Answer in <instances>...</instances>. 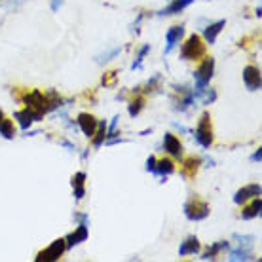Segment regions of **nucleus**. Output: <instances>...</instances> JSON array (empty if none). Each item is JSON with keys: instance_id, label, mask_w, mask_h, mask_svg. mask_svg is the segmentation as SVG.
I'll use <instances>...</instances> for the list:
<instances>
[{"instance_id": "5", "label": "nucleus", "mask_w": 262, "mask_h": 262, "mask_svg": "<svg viewBox=\"0 0 262 262\" xmlns=\"http://www.w3.org/2000/svg\"><path fill=\"white\" fill-rule=\"evenodd\" d=\"M65 249H67L65 239H63V237H59V239H55L50 247H46L44 251H40L38 255H36V262H55V260H59L61 256H63V253H65Z\"/></svg>"}, {"instance_id": "21", "label": "nucleus", "mask_w": 262, "mask_h": 262, "mask_svg": "<svg viewBox=\"0 0 262 262\" xmlns=\"http://www.w3.org/2000/svg\"><path fill=\"white\" fill-rule=\"evenodd\" d=\"M105 139H106V124L105 122H99L97 129H95V133H93V146L99 148L101 144L105 143Z\"/></svg>"}, {"instance_id": "2", "label": "nucleus", "mask_w": 262, "mask_h": 262, "mask_svg": "<svg viewBox=\"0 0 262 262\" xmlns=\"http://www.w3.org/2000/svg\"><path fill=\"white\" fill-rule=\"evenodd\" d=\"M205 55V44L200 34H190L188 40L183 44V50H181V57L184 61H196L200 57Z\"/></svg>"}, {"instance_id": "19", "label": "nucleus", "mask_w": 262, "mask_h": 262, "mask_svg": "<svg viewBox=\"0 0 262 262\" xmlns=\"http://www.w3.org/2000/svg\"><path fill=\"white\" fill-rule=\"evenodd\" d=\"M175 171V164L169 158H164V160H156V169H154V175H162V177H167Z\"/></svg>"}, {"instance_id": "6", "label": "nucleus", "mask_w": 262, "mask_h": 262, "mask_svg": "<svg viewBox=\"0 0 262 262\" xmlns=\"http://www.w3.org/2000/svg\"><path fill=\"white\" fill-rule=\"evenodd\" d=\"M23 103H25L29 108L40 112V114H46V95L40 92V90H33V92L25 93Z\"/></svg>"}, {"instance_id": "16", "label": "nucleus", "mask_w": 262, "mask_h": 262, "mask_svg": "<svg viewBox=\"0 0 262 262\" xmlns=\"http://www.w3.org/2000/svg\"><path fill=\"white\" fill-rule=\"evenodd\" d=\"M85 173H76L74 177H72V188H74V198L76 200H82L85 196Z\"/></svg>"}, {"instance_id": "29", "label": "nucleus", "mask_w": 262, "mask_h": 262, "mask_svg": "<svg viewBox=\"0 0 262 262\" xmlns=\"http://www.w3.org/2000/svg\"><path fill=\"white\" fill-rule=\"evenodd\" d=\"M61 4H63V0H52V10L53 12H57L61 8Z\"/></svg>"}, {"instance_id": "28", "label": "nucleus", "mask_w": 262, "mask_h": 262, "mask_svg": "<svg viewBox=\"0 0 262 262\" xmlns=\"http://www.w3.org/2000/svg\"><path fill=\"white\" fill-rule=\"evenodd\" d=\"M154 169H156V158L150 156L148 160H146V171H150V173H154Z\"/></svg>"}, {"instance_id": "1", "label": "nucleus", "mask_w": 262, "mask_h": 262, "mask_svg": "<svg viewBox=\"0 0 262 262\" xmlns=\"http://www.w3.org/2000/svg\"><path fill=\"white\" fill-rule=\"evenodd\" d=\"M183 211L186 219L194 221V223H200V221L209 216V205H207V202H203L202 198H190L183 205Z\"/></svg>"}, {"instance_id": "17", "label": "nucleus", "mask_w": 262, "mask_h": 262, "mask_svg": "<svg viewBox=\"0 0 262 262\" xmlns=\"http://www.w3.org/2000/svg\"><path fill=\"white\" fill-rule=\"evenodd\" d=\"M260 209H262V200L258 196L253 198V202H251L249 207H245V209L242 211V219H245V221L255 219V216L260 215Z\"/></svg>"}, {"instance_id": "14", "label": "nucleus", "mask_w": 262, "mask_h": 262, "mask_svg": "<svg viewBox=\"0 0 262 262\" xmlns=\"http://www.w3.org/2000/svg\"><path fill=\"white\" fill-rule=\"evenodd\" d=\"M198 251H200V242H198L196 236H190V237H186V239L181 243V247H179V255H181V256L196 255Z\"/></svg>"}, {"instance_id": "31", "label": "nucleus", "mask_w": 262, "mask_h": 262, "mask_svg": "<svg viewBox=\"0 0 262 262\" xmlns=\"http://www.w3.org/2000/svg\"><path fill=\"white\" fill-rule=\"evenodd\" d=\"M2 118H4V112L0 111V122H2Z\"/></svg>"}, {"instance_id": "4", "label": "nucleus", "mask_w": 262, "mask_h": 262, "mask_svg": "<svg viewBox=\"0 0 262 262\" xmlns=\"http://www.w3.org/2000/svg\"><path fill=\"white\" fill-rule=\"evenodd\" d=\"M194 137H196V143L202 144L203 148H209L211 144H213V127H211V120L207 112H205L202 116V120H200Z\"/></svg>"}, {"instance_id": "9", "label": "nucleus", "mask_w": 262, "mask_h": 262, "mask_svg": "<svg viewBox=\"0 0 262 262\" xmlns=\"http://www.w3.org/2000/svg\"><path fill=\"white\" fill-rule=\"evenodd\" d=\"M13 116H15V120L19 122L21 129H29V127L33 125V122H38V120H42V116H44V114H40V112H36V111H33V108H29V106H27L25 111L15 112Z\"/></svg>"}, {"instance_id": "26", "label": "nucleus", "mask_w": 262, "mask_h": 262, "mask_svg": "<svg viewBox=\"0 0 262 262\" xmlns=\"http://www.w3.org/2000/svg\"><path fill=\"white\" fill-rule=\"evenodd\" d=\"M148 52H150V46H148V44H146V46L141 48V52H139L137 59H135V63H133V67H131L133 71H135V69H141V63H143L144 55H146V53H148Z\"/></svg>"}, {"instance_id": "13", "label": "nucleus", "mask_w": 262, "mask_h": 262, "mask_svg": "<svg viewBox=\"0 0 262 262\" xmlns=\"http://www.w3.org/2000/svg\"><path fill=\"white\" fill-rule=\"evenodd\" d=\"M184 34V27L183 25H175L171 27L169 31L165 33V40H167V46H165V53H169L173 48L177 46V42H181Z\"/></svg>"}, {"instance_id": "18", "label": "nucleus", "mask_w": 262, "mask_h": 262, "mask_svg": "<svg viewBox=\"0 0 262 262\" xmlns=\"http://www.w3.org/2000/svg\"><path fill=\"white\" fill-rule=\"evenodd\" d=\"M194 2V0H173L169 6L165 8V10H162V15H175V13H181L184 10V8H188Z\"/></svg>"}, {"instance_id": "27", "label": "nucleus", "mask_w": 262, "mask_h": 262, "mask_svg": "<svg viewBox=\"0 0 262 262\" xmlns=\"http://www.w3.org/2000/svg\"><path fill=\"white\" fill-rule=\"evenodd\" d=\"M120 53V48H114V50H112V52H108L106 53V55H101V57H99V63H101V61H111L112 57H116V55H118Z\"/></svg>"}, {"instance_id": "22", "label": "nucleus", "mask_w": 262, "mask_h": 262, "mask_svg": "<svg viewBox=\"0 0 262 262\" xmlns=\"http://www.w3.org/2000/svg\"><path fill=\"white\" fill-rule=\"evenodd\" d=\"M0 135L4 139H13L15 137V129H13V122L8 118H2L0 122Z\"/></svg>"}, {"instance_id": "11", "label": "nucleus", "mask_w": 262, "mask_h": 262, "mask_svg": "<svg viewBox=\"0 0 262 262\" xmlns=\"http://www.w3.org/2000/svg\"><path fill=\"white\" fill-rule=\"evenodd\" d=\"M88 236H90V232H88V224H78V228L74 230V232H71V234L65 237L67 249L80 245L82 242H85V239H88Z\"/></svg>"}, {"instance_id": "25", "label": "nucleus", "mask_w": 262, "mask_h": 262, "mask_svg": "<svg viewBox=\"0 0 262 262\" xmlns=\"http://www.w3.org/2000/svg\"><path fill=\"white\" fill-rule=\"evenodd\" d=\"M198 167H200V160H198V158H188V160L184 162V175H188V177L196 175Z\"/></svg>"}, {"instance_id": "15", "label": "nucleus", "mask_w": 262, "mask_h": 262, "mask_svg": "<svg viewBox=\"0 0 262 262\" xmlns=\"http://www.w3.org/2000/svg\"><path fill=\"white\" fill-rule=\"evenodd\" d=\"M224 27H226V21L221 19V21H216V23H213V25H209L207 29H205V33H203V38L207 40V44H215L216 36H219V33L223 31Z\"/></svg>"}, {"instance_id": "12", "label": "nucleus", "mask_w": 262, "mask_h": 262, "mask_svg": "<svg viewBox=\"0 0 262 262\" xmlns=\"http://www.w3.org/2000/svg\"><path fill=\"white\" fill-rule=\"evenodd\" d=\"M164 148H165V152H169L171 156H175V158L183 156V144H181V141H179L173 133H165L164 135Z\"/></svg>"}, {"instance_id": "8", "label": "nucleus", "mask_w": 262, "mask_h": 262, "mask_svg": "<svg viewBox=\"0 0 262 262\" xmlns=\"http://www.w3.org/2000/svg\"><path fill=\"white\" fill-rule=\"evenodd\" d=\"M78 127L82 129V133H84L85 137H93V133H95V129H97V118L93 116V114H90V112H80L78 114Z\"/></svg>"}, {"instance_id": "23", "label": "nucleus", "mask_w": 262, "mask_h": 262, "mask_svg": "<svg viewBox=\"0 0 262 262\" xmlns=\"http://www.w3.org/2000/svg\"><path fill=\"white\" fill-rule=\"evenodd\" d=\"M230 260L237 262V260H253V253L249 249H234L230 251Z\"/></svg>"}, {"instance_id": "10", "label": "nucleus", "mask_w": 262, "mask_h": 262, "mask_svg": "<svg viewBox=\"0 0 262 262\" xmlns=\"http://www.w3.org/2000/svg\"><path fill=\"white\" fill-rule=\"evenodd\" d=\"M260 184H247V186H243V188H239V190L236 192V196H234V202L237 203V205H242V203H245L247 200H253V198L260 196Z\"/></svg>"}, {"instance_id": "3", "label": "nucleus", "mask_w": 262, "mask_h": 262, "mask_svg": "<svg viewBox=\"0 0 262 262\" xmlns=\"http://www.w3.org/2000/svg\"><path fill=\"white\" fill-rule=\"evenodd\" d=\"M213 72H215V59L213 57H205V59L200 63V67L194 72V80H196V90H202V88H207V84L213 78Z\"/></svg>"}, {"instance_id": "24", "label": "nucleus", "mask_w": 262, "mask_h": 262, "mask_svg": "<svg viewBox=\"0 0 262 262\" xmlns=\"http://www.w3.org/2000/svg\"><path fill=\"white\" fill-rule=\"evenodd\" d=\"M143 106H144V99H143V97H135L133 101H129L127 112H129L131 118H135V116H139V114H141V111H143Z\"/></svg>"}, {"instance_id": "7", "label": "nucleus", "mask_w": 262, "mask_h": 262, "mask_svg": "<svg viewBox=\"0 0 262 262\" xmlns=\"http://www.w3.org/2000/svg\"><path fill=\"white\" fill-rule=\"evenodd\" d=\"M243 82L251 92H258L260 90V69L255 65H247L243 69Z\"/></svg>"}, {"instance_id": "20", "label": "nucleus", "mask_w": 262, "mask_h": 262, "mask_svg": "<svg viewBox=\"0 0 262 262\" xmlns=\"http://www.w3.org/2000/svg\"><path fill=\"white\" fill-rule=\"evenodd\" d=\"M226 249H230V243L228 242H219V243H215L213 247H209V251L207 253H203V256H202V260H213L221 251H226Z\"/></svg>"}, {"instance_id": "30", "label": "nucleus", "mask_w": 262, "mask_h": 262, "mask_svg": "<svg viewBox=\"0 0 262 262\" xmlns=\"http://www.w3.org/2000/svg\"><path fill=\"white\" fill-rule=\"evenodd\" d=\"M251 160H253V162H260V148H256V152L251 156Z\"/></svg>"}]
</instances>
